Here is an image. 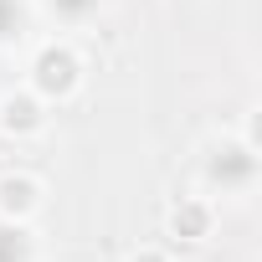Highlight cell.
I'll return each instance as SVG.
<instances>
[{
  "label": "cell",
  "mask_w": 262,
  "mask_h": 262,
  "mask_svg": "<svg viewBox=\"0 0 262 262\" xmlns=\"http://www.w3.org/2000/svg\"><path fill=\"white\" fill-rule=\"evenodd\" d=\"M41 206V180L26 170H6L0 175V216L6 221H26Z\"/></svg>",
  "instance_id": "3"
},
{
  "label": "cell",
  "mask_w": 262,
  "mask_h": 262,
  "mask_svg": "<svg viewBox=\"0 0 262 262\" xmlns=\"http://www.w3.org/2000/svg\"><path fill=\"white\" fill-rule=\"evenodd\" d=\"M170 236H175V242H190V247L206 242V236H211V206L185 195V201L170 211Z\"/></svg>",
  "instance_id": "4"
},
{
  "label": "cell",
  "mask_w": 262,
  "mask_h": 262,
  "mask_svg": "<svg viewBox=\"0 0 262 262\" xmlns=\"http://www.w3.org/2000/svg\"><path fill=\"white\" fill-rule=\"evenodd\" d=\"M77 82H82V62H77V52H72L67 41H52V47L36 52V62H31V88H36L41 98H72Z\"/></svg>",
  "instance_id": "1"
},
{
  "label": "cell",
  "mask_w": 262,
  "mask_h": 262,
  "mask_svg": "<svg viewBox=\"0 0 262 262\" xmlns=\"http://www.w3.org/2000/svg\"><path fill=\"white\" fill-rule=\"evenodd\" d=\"M47 128V108L36 93H6L0 98V134H11V139H31Z\"/></svg>",
  "instance_id": "2"
},
{
  "label": "cell",
  "mask_w": 262,
  "mask_h": 262,
  "mask_svg": "<svg viewBox=\"0 0 262 262\" xmlns=\"http://www.w3.org/2000/svg\"><path fill=\"white\" fill-rule=\"evenodd\" d=\"M128 262H170L160 247H139V252H128Z\"/></svg>",
  "instance_id": "5"
}]
</instances>
